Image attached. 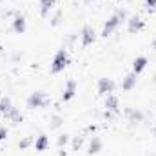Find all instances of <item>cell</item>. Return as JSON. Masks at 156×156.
<instances>
[{
  "label": "cell",
  "mask_w": 156,
  "mask_h": 156,
  "mask_svg": "<svg viewBox=\"0 0 156 156\" xmlns=\"http://www.w3.org/2000/svg\"><path fill=\"white\" fill-rule=\"evenodd\" d=\"M69 66V55L66 49H58L53 56V64H51V71L53 73H60Z\"/></svg>",
  "instance_id": "cell-1"
},
{
  "label": "cell",
  "mask_w": 156,
  "mask_h": 156,
  "mask_svg": "<svg viewBox=\"0 0 156 156\" xmlns=\"http://www.w3.org/2000/svg\"><path fill=\"white\" fill-rule=\"evenodd\" d=\"M27 109H38V107H47L51 104V100L42 93V91H35L27 96Z\"/></svg>",
  "instance_id": "cell-2"
},
{
  "label": "cell",
  "mask_w": 156,
  "mask_h": 156,
  "mask_svg": "<svg viewBox=\"0 0 156 156\" xmlns=\"http://www.w3.org/2000/svg\"><path fill=\"white\" fill-rule=\"evenodd\" d=\"M115 87H116V83H115L113 78H100L98 80V94H102V96L113 94Z\"/></svg>",
  "instance_id": "cell-3"
},
{
  "label": "cell",
  "mask_w": 156,
  "mask_h": 156,
  "mask_svg": "<svg viewBox=\"0 0 156 156\" xmlns=\"http://www.w3.org/2000/svg\"><path fill=\"white\" fill-rule=\"evenodd\" d=\"M120 24H122V20L118 18V15L115 13V15L105 22V26H104V29H102V37H105V38H107L109 35H113V33L118 29V26H120Z\"/></svg>",
  "instance_id": "cell-4"
},
{
  "label": "cell",
  "mask_w": 156,
  "mask_h": 156,
  "mask_svg": "<svg viewBox=\"0 0 156 156\" xmlns=\"http://www.w3.org/2000/svg\"><path fill=\"white\" fill-rule=\"evenodd\" d=\"M80 38H82V45H91L96 40V31L91 26H83L80 31Z\"/></svg>",
  "instance_id": "cell-5"
},
{
  "label": "cell",
  "mask_w": 156,
  "mask_h": 156,
  "mask_svg": "<svg viewBox=\"0 0 156 156\" xmlns=\"http://www.w3.org/2000/svg\"><path fill=\"white\" fill-rule=\"evenodd\" d=\"M144 27H145V22H144L140 16H131V18L127 20V31H129L131 35H134V33L142 31Z\"/></svg>",
  "instance_id": "cell-6"
},
{
  "label": "cell",
  "mask_w": 156,
  "mask_h": 156,
  "mask_svg": "<svg viewBox=\"0 0 156 156\" xmlns=\"http://www.w3.org/2000/svg\"><path fill=\"white\" fill-rule=\"evenodd\" d=\"M75 94H76V82H75V80H67V83H66V87H64V91H62V100L67 102V100H71Z\"/></svg>",
  "instance_id": "cell-7"
},
{
  "label": "cell",
  "mask_w": 156,
  "mask_h": 156,
  "mask_svg": "<svg viewBox=\"0 0 156 156\" xmlns=\"http://www.w3.org/2000/svg\"><path fill=\"white\" fill-rule=\"evenodd\" d=\"M13 29L16 33H20V35L26 31V16L22 13H16L15 15V18H13Z\"/></svg>",
  "instance_id": "cell-8"
},
{
  "label": "cell",
  "mask_w": 156,
  "mask_h": 156,
  "mask_svg": "<svg viewBox=\"0 0 156 156\" xmlns=\"http://www.w3.org/2000/svg\"><path fill=\"white\" fill-rule=\"evenodd\" d=\"M105 109L111 111V113H118V109H120L118 96H115V94H107L105 96Z\"/></svg>",
  "instance_id": "cell-9"
},
{
  "label": "cell",
  "mask_w": 156,
  "mask_h": 156,
  "mask_svg": "<svg viewBox=\"0 0 156 156\" xmlns=\"http://www.w3.org/2000/svg\"><path fill=\"white\" fill-rule=\"evenodd\" d=\"M138 75H134V73H129V75H125V78L122 80V89L123 91H131V89H134V85H136V80H138Z\"/></svg>",
  "instance_id": "cell-10"
},
{
  "label": "cell",
  "mask_w": 156,
  "mask_h": 156,
  "mask_svg": "<svg viewBox=\"0 0 156 156\" xmlns=\"http://www.w3.org/2000/svg\"><path fill=\"white\" fill-rule=\"evenodd\" d=\"M11 109H13L11 98H9V96H2V98H0V115L7 118V115L11 113Z\"/></svg>",
  "instance_id": "cell-11"
},
{
  "label": "cell",
  "mask_w": 156,
  "mask_h": 156,
  "mask_svg": "<svg viewBox=\"0 0 156 156\" xmlns=\"http://www.w3.org/2000/svg\"><path fill=\"white\" fill-rule=\"evenodd\" d=\"M145 66H147V58H145V56H136V58L133 60V73H134V75H140V73L145 69Z\"/></svg>",
  "instance_id": "cell-12"
},
{
  "label": "cell",
  "mask_w": 156,
  "mask_h": 156,
  "mask_svg": "<svg viewBox=\"0 0 156 156\" xmlns=\"http://www.w3.org/2000/svg\"><path fill=\"white\" fill-rule=\"evenodd\" d=\"M102 138H98V136H93L91 138V142H89V154H98L100 151H102Z\"/></svg>",
  "instance_id": "cell-13"
},
{
  "label": "cell",
  "mask_w": 156,
  "mask_h": 156,
  "mask_svg": "<svg viewBox=\"0 0 156 156\" xmlns=\"http://www.w3.org/2000/svg\"><path fill=\"white\" fill-rule=\"evenodd\" d=\"M125 115L129 118V122L134 125V123H140L144 120V113L142 111H136V109H125Z\"/></svg>",
  "instance_id": "cell-14"
},
{
  "label": "cell",
  "mask_w": 156,
  "mask_h": 156,
  "mask_svg": "<svg viewBox=\"0 0 156 156\" xmlns=\"http://www.w3.org/2000/svg\"><path fill=\"white\" fill-rule=\"evenodd\" d=\"M56 0H40V16H47L49 11L55 7Z\"/></svg>",
  "instance_id": "cell-15"
},
{
  "label": "cell",
  "mask_w": 156,
  "mask_h": 156,
  "mask_svg": "<svg viewBox=\"0 0 156 156\" xmlns=\"http://www.w3.org/2000/svg\"><path fill=\"white\" fill-rule=\"evenodd\" d=\"M47 145H49V138H47L45 134H40L38 138L35 140V149H37V151H45Z\"/></svg>",
  "instance_id": "cell-16"
},
{
  "label": "cell",
  "mask_w": 156,
  "mask_h": 156,
  "mask_svg": "<svg viewBox=\"0 0 156 156\" xmlns=\"http://www.w3.org/2000/svg\"><path fill=\"white\" fill-rule=\"evenodd\" d=\"M7 118H9L15 125H16V123H20V122H24V115H22V113H20V109H16V107H13V109H11V113L7 115Z\"/></svg>",
  "instance_id": "cell-17"
},
{
  "label": "cell",
  "mask_w": 156,
  "mask_h": 156,
  "mask_svg": "<svg viewBox=\"0 0 156 156\" xmlns=\"http://www.w3.org/2000/svg\"><path fill=\"white\" fill-rule=\"evenodd\" d=\"M62 123H64V118L60 116V115H53V116H51V123H49V127H51V129H58Z\"/></svg>",
  "instance_id": "cell-18"
},
{
  "label": "cell",
  "mask_w": 156,
  "mask_h": 156,
  "mask_svg": "<svg viewBox=\"0 0 156 156\" xmlns=\"http://www.w3.org/2000/svg\"><path fill=\"white\" fill-rule=\"evenodd\" d=\"M67 142H69V134H67V133H64V134H60V136H58L56 145L62 149V147H66V145H67Z\"/></svg>",
  "instance_id": "cell-19"
},
{
  "label": "cell",
  "mask_w": 156,
  "mask_h": 156,
  "mask_svg": "<svg viewBox=\"0 0 156 156\" xmlns=\"http://www.w3.org/2000/svg\"><path fill=\"white\" fill-rule=\"evenodd\" d=\"M33 142H35V138H33V136H26L24 140H20V142H18V147H20V149H27Z\"/></svg>",
  "instance_id": "cell-20"
},
{
  "label": "cell",
  "mask_w": 156,
  "mask_h": 156,
  "mask_svg": "<svg viewBox=\"0 0 156 156\" xmlns=\"http://www.w3.org/2000/svg\"><path fill=\"white\" fill-rule=\"evenodd\" d=\"M82 144H83V134H80V136H75V140H73V151H80Z\"/></svg>",
  "instance_id": "cell-21"
},
{
  "label": "cell",
  "mask_w": 156,
  "mask_h": 156,
  "mask_svg": "<svg viewBox=\"0 0 156 156\" xmlns=\"http://www.w3.org/2000/svg\"><path fill=\"white\" fill-rule=\"evenodd\" d=\"M60 18H62V11L58 9V11L55 13V16H53V20H51V26H53V27H56V26L60 24Z\"/></svg>",
  "instance_id": "cell-22"
},
{
  "label": "cell",
  "mask_w": 156,
  "mask_h": 156,
  "mask_svg": "<svg viewBox=\"0 0 156 156\" xmlns=\"http://www.w3.org/2000/svg\"><path fill=\"white\" fill-rule=\"evenodd\" d=\"M145 7H147V11L156 9V0H145Z\"/></svg>",
  "instance_id": "cell-23"
},
{
  "label": "cell",
  "mask_w": 156,
  "mask_h": 156,
  "mask_svg": "<svg viewBox=\"0 0 156 156\" xmlns=\"http://www.w3.org/2000/svg\"><path fill=\"white\" fill-rule=\"evenodd\" d=\"M116 15H118V18H120L122 22H123V20L127 18V9H118V11H116Z\"/></svg>",
  "instance_id": "cell-24"
},
{
  "label": "cell",
  "mask_w": 156,
  "mask_h": 156,
  "mask_svg": "<svg viewBox=\"0 0 156 156\" xmlns=\"http://www.w3.org/2000/svg\"><path fill=\"white\" fill-rule=\"evenodd\" d=\"M7 138V129L5 127H0V142H4Z\"/></svg>",
  "instance_id": "cell-25"
},
{
  "label": "cell",
  "mask_w": 156,
  "mask_h": 156,
  "mask_svg": "<svg viewBox=\"0 0 156 156\" xmlns=\"http://www.w3.org/2000/svg\"><path fill=\"white\" fill-rule=\"evenodd\" d=\"M58 154H60V156H67V151H66V149H60V153H58Z\"/></svg>",
  "instance_id": "cell-26"
},
{
  "label": "cell",
  "mask_w": 156,
  "mask_h": 156,
  "mask_svg": "<svg viewBox=\"0 0 156 156\" xmlns=\"http://www.w3.org/2000/svg\"><path fill=\"white\" fill-rule=\"evenodd\" d=\"M89 2H93V0H85V4H89Z\"/></svg>",
  "instance_id": "cell-27"
},
{
  "label": "cell",
  "mask_w": 156,
  "mask_h": 156,
  "mask_svg": "<svg viewBox=\"0 0 156 156\" xmlns=\"http://www.w3.org/2000/svg\"><path fill=\"white\" fill-rule=\"evenodd\" d=\"M153 133H154V134H156V127H154V129H153Z\"/></svg>",
  "instance_id": "cell-28"
},
{
  "label": "cell",
  "mask_w": 156,
  "mask_h": 156,
  "mask_svg": "<svg viewBox=\"0 0 156 156\" xmlns=\"http://www.w3.org/2000/svg\"><path fill=\"white\" fill-rule=\"evenodd\" d=\"M153 45H154V47H156V38H154V44H153Z\"/></svg>",
  "instance_id": "cell-29"
}]
</instances>
